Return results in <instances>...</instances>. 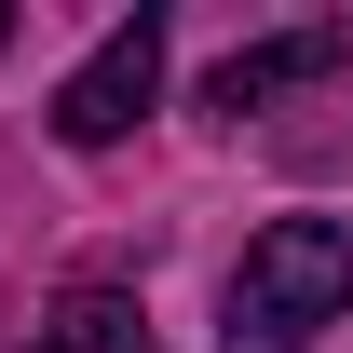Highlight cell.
Segmentation results:
<instances>
[{"instance_id":"277c9868","label":"cell","mask_w":353,"mask_h":353,"mask_svg":"<svg viewBox=\"0 0 353 353\" xmlns=\"http://www.w3.org/2000/svg\"><path fill=\"white\" fill-rule=\"evenodd\" d=\"M41 353H150V312H136V285H68Z\"/></svg>"},{"instance_id":"3957f363","label":"cell","mask_w":353,"mask_h":353,"mask_svg":"<svg viewBox=\"0 0 353 353\" xmlns=\"http://www.w3.org/2000/svg\"><path fill=\"white\" fill-rule=\"evenodd\" d=\"M353 68V28H285V41H245L204 68V109L218 123H245V109H272V95H299V82H340Z\"/></svg>"},{"instance_id":"7a4b0ae2","label":"cell","mask_w":353,"mask_h":353,"mask_svg":"<svg viewBox=\"0 0 353 353\" xmlns=\"http://www.w3.org/2000/svg\"><path fill=\"white\" fill-rule=\"evenodd\" d=\"M150 95H163V28H150V14H123V28L54 82V136H68V150H109V136H136V109H150Z\"/></svg>"},{"instance_id":"5b68a950","label":"cell","mask_w":353,"mask_h":353,"mask_svg":"<svg viewBox=\"0 0 353 353\" xmlns=\"http://www.w3.org/2000/svg\"><path fill=\"white\" fill-rule=\"evenodd\" d=\"M0 41H14V14H0Z\"/></svg>"},{"instance_id":"6da1fadb","label":"cell","mask_w":353,"mask_h":353,"mask_svg":"<svg viewBox=\"0 0 353 353\" xmlns=\"http://www.w3.org/2000/svg\"><path fill=\"white\" fill-rule=\"evenodd\" d=\"M353 312V231L340 218H272L231 272L218 353H326V326Z\"/></svg>"}]
</instances>
